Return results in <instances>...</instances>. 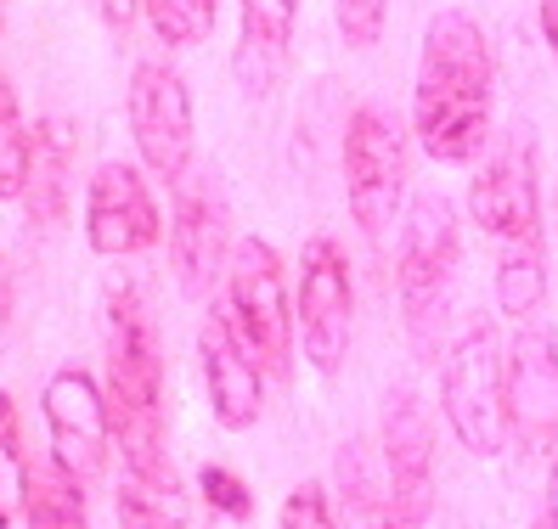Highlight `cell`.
Masks as SVG:
<instances>
[{
  "instance_id": "6da1fadb",
  "label": "cell",
  "mask_w": 558,
  "mask_h": 529,
  "mask_svg": "<svg viewBox=\"0 0 558 529\" xmlns=\"http://www.w3.org/2000/svg\"><path fill=\"white\" fill-rule=\"evenodd\" d=\"M497 108V57L469 12H435L423 28L417 85H412V136L435 163H474L490 142Z\"/></svg>"
},
{
  "instance_id": "7a4b0ae2",
  "label": "cell",
  "mask_w": 558,
  "mask_h": 529,
  "mask_svg": "<svg viewBox=\"0 0 558 529\" xmlns=\"http://www.w3.org/2000/svg\"><path fill=\"white\" fill-rule=\"evenodd\" d=\"M469 214L497 248V310L508 321H536L547 305V231H542V186L536 147L513 136L480 163L469 181Z\"/></svg>"
},
{
  "instance_id": "3957f363",
  "label": "cell",
  "mask_w": 558,
  "mask_h": 529,
  "mask_svg": "<svg viewBox=\"0 0 558 529\" xmlns=\"http://www.w3.org/2000/svg\"><path fill=\"white\" fill-rule=\"evenodd\" d=\"M102 360H108V411H113V451L119 468L136 479L181 484L175 462L163 451V355L142 293L119 282L102 305Z\"/></svg>"
},
{
  "instance_id": "277c9868",
  "label": "cell",
  "mask_w": 558,
  "mask_h": 529,
  "mask_svg": "<svg viewBox=\"0 0 558 529\" xmlns=\"http://www.w3.org/2000/svg\"><path fill=\"white\" fill-rule=\"evenodd\" d=\"M457 264H463V220H457L451 197L417 192L396 231V299L407 316L412 349L429 360L446 333V316H451Z\"/></svg>"
},
{
  "instance_id": "5b68a950",
  "label": "cell",
  "mask_w": 558,
  "mask_h": 529,
  "mask_svg": "<svg viewBox=\"0 0 558 529\" xmlns=\"http://www.w3.org/2000/svg\"><path fill=\"white\" fill-rule=\"evenodd\" d=\"M440 417L480 462L508 445V344L497 321H469L440 355Z\"/></svg>"
},
{
  "instance_id": "8992f818",
  "label": "cell",
  "mask_w": 558,
  "mask_h": 529,
  "mask_svg": "<svg viewBox=\"0 0 558 529\" xmlns=\"http://www.w3.org/2000/svg\"><path fill=\"white\" fill-rule=\"evenodd\" d=\"M226 316L266 367V378H293V293H288V264L266 237H238L232 264H226Z\"/></svg>"
},
{
  "instance_id": "52a82bcc",
  "label": "cell",
  "mask_w": 558,
  "mask_h": 529,
  "mask_svg": "<svg viewBox=\"0 0 558 529\" xmlns=\"http://www.w3.org/2000/svg\"><path fill=\"white\" fill-rule=\"evenodd\" d=\"M407 136L396 113L384 108H355L344 124V204L350 220L367 231L373 243H384L389 231H401L407 214Z\"/></svg>"
},
{
  "instance_id": "ba28073f",
  "label": "cell",
  "mask_w": 558,
  "mask_h": 529,
  "mask_svg": "<svg viewBox=\"0 0 558 529\" xmlns=\"http://www.w3.org/2000/svg\"><path fill=\"white\" fill-rule=\"evenodd\" d=\"M124 119H130V142L142 152V170L153 181L175 186L192 175L198 119H192V90H186L175 62H163V57L136 62L130 90H124Z\"/></svg>"
},
{
  "instance_id": "9c48e42d",
  "label": "cell",
  "mask_w": 558,
  "mask_h": 529,
  "mask_svg": "<svg viewBox=\"0 0 558 529\" xmlns=\"http://www.w3.org/2000/svg\"><path fill=\"white\" fill-rule=\"evenodd\" d=\"M293 333L305 360L322 378H339L355 333V276L339 237H311L300 254V299H293Z\"/></svg>"
},
{
  "instance_id": "30bf717a",
  "label": "cell",
  "mask_w": 558,
  "mask_h": 529,
  "mask_svg": "<svg viewBox=\"0 0 558 529\" xmlns=\"http://www.w3.org/2000/svg\"><path fill=\"white\" fill-rule=\"evenodd\" d=\"M40 417H46V462L57 473L80 484H96L113 456V411L108 389L85 367H57L40 389Z\"/></svg>"
},
{
  "instance_id": "8fae6325",
  "label": "cell",
  "mask_w": 558,
  "mask_h": 529,
  "mask_svg": "<svg viewBox=\"0 0 558 529\" xmlns=\"http://www.w3.org/2000/svg\"><path fill=\"white\" fill-rule=\"evenodd\" d=\"M170 264L186 299H209V293L226 282V264H232V204L220 192L215 170H198L175 181V209H170Z\"/></svg>"
},
{
  "instance_id": "7c38bea8",
  "label": "cell",
  "mask_w": 558,
  "mask_h": 529,
  "mask_svg": "<svg viewBox=\"0 0 558 529\" xmlns=\"http://www.w3.org/2000/svg\"><path fill=\"white\" fill-rule=\"evenodd\" d=\"M163 214L147 175L124 158L96 163V175L85 186V248L96 259H136L163 243Z\"/></svg>"
},
{
  "instance_id": "4fadbf2b",
  "label": "cell",
  "mask_w": 558,
  "mask_h": 529,
  "mask_svg": "<svg viewBox=\"0 0 558 529\" xmlns=\"http://www.w3.org/2000/svg\"><path fill=\"white\" fill-rule=\"evenodd\" d=\"M508 440L524 456L558 445V333L536 316L508 339Z\"/></svg>"
},
{
  "instance_id": "5bb4252c",
  "label": "cell",
  "mask_w": 558,
  "mask_h": 529,
  "mask_svg": "<svg viewBox=\"0 0 558 529\" xmlns=\"http://www.w3.org/2000/svg\"><path fill=\"white\" fill-rule=\"evenodd\" d=\"M378 456H384V479H389V495H396L407 529H423L435 513V428L407 383L384 394Z\"/></svg>"
},
{
  "instance_id": "9a60e30c",
  "label": "cell",
  "mask_w": 558,
  "mask_h": 529,
  "mask_svg": "<svg viewBox=\"0 0 558 529\" xmlns=\"http://www.w3.org/2000/svg\"><path fill=\"white\" fill-rule=\"evenodd\" d=\"M198 372H204V394H209V417L226 434H248L259 411H266V367L243 344L232 316L215 305L198 321Z\"/></svg>"
},
{
  "instance_id": "2e32d148",
  "label": "cell",
  "mask_w": 558,
  "mask_h": 529,
  "mask_svg": "<svg viewBox=\"0 0 558 529\" xmlns=\"http://www.w3.org/2000/svg\"><path fill=\"white\" fill-rule=\"evenodd\" d=\"M293 23H300V0H243L232 74H238V90L248 96V102H266V96L282 85Z\"/></svg>"
},
{
  "instance_id": "e0dca14e",
  "label": "cell",
  "mask_w": 558,
  "mask_h": 529,
  "mask_svg": "<svg viewBox=\"0 0 558 529\" xmlns=\"http://www.w3.org/2000/svg\"><path fill=\"white\" fill-rule=\"evenodd\" d=\"M333 484H339V507H344L350 529H407V518H401V507H396V495H389L378 445H367V440L339 445Z\"/></svg>"
},
{
  "instance_id": "ac0fdd59",
  "label": "cell",
  "mask_w": 558,
  "mask_h": 529,
  "mask_svg": "<svg viewBox=\"0 0 558 529\" xmlns=\"http://www.w3.org/2000/svg\"><path fill=\"white\" fill-rule=\"evenodd\" d=\"M69 170H74V130L62 119L35 124V163H28L23 209L40 231H57L69 220Z\"/></svg>"
},
{
  "instance_id": "d6986e66",
  "label": "cell",
  "mask_w": 558,
  "mask_h": 529,
  "mask_svg": "<svg viewBox=\"0 0 558 529\" xmlns=\"http://www.w3.org/2000/svg\"><path fill=\"white\" fill-rule=\"evenodd\" d=\"M23 524L28 529H90L85 484L57 473L51 462H35L28 468V490H23Z\"/></svg>"
},
{
  "instance_id": "ffe728a7",
  "label": "cell",
  "mask_w": 558,
  "mask_h": 529,
  "mask_svg": "<svg viewBox=\"0 0 558 529\" xmlns=\"http://www.w3.org/2000/svg\"><path fill=\"white\" fill-rule=\"evenodd\" d=\"M113 518H119V529H186V495H181V484L119 473Z\"/></svg>"
},
{
  "instance_id": "44dd1931",
  "label": "cell",
  "mask_w": 558,
  "mask_h": 529,
  "mask_svg": "<svg viewBox=\"0 0 558 529\" xmlns=\"http://www.w3.org/2000/svg\"><path fill=\"white\" fill-rule=\"evenodd\" d=\"M28 163H35V130L23 124L17 90L0 74V204H23Z\"/></svg>"
},
{
  "instance_id": "7402d4cb",
  "label": "cell",
  "mask_w": 558,
  "mask_h": 529,
  "mask_svg": "<svg viewBox=\"0 0 558 529\" xmlns=\"http://www.w3.org/2000/svg\"><path fill=\"white\" fill-rule=\"evenodd\" d=\"M28 468L23 456V428H17V401L0 389V529L12 518H23V490H28Z\"/></svg>"
},
{
  "instance_id": "603a6c76",
  "label": "cell",
  "mask_w": 558,
  "mask_h": 529,
  "mask_svg": "<svg viewBox=\"0 0 558 529\" xmlns=\"http://www.w3.org/2000/svg\"><path fill=\"white\" fill-rule=\"evenodd\" d=\"M142 12L163 46H198L215 28L220 0H142Z\"/></svg>"
},
{
  "instance_id": "cb8c5ba5",
  "label": "cell",
  "mask_w": 558,
  "mask_h": 529,
  "mask_svg": "<svg viewBox=\"0 0 558 529\" xmlns=\"http://www.w3.org/2000/svg\"><path fill=\"white\" fill-rule=\"evenodd\" d=\"M277 529H339V513H333V495H327L322 479H305L282 495V513H277Z\"/></svg>"
},
{
  "instance_id": "d4e9b609",
  "label": "cell",
  "mask_w": 558,
  "mask_h": 529,
  "mask_svg": "<svg viewBox=\"0 0 558 529\" xmlns=\"http://www.w3.org/2000/svg\"><path fill=\"white\" fill-rule=\"evenodd\" d=\"M198 490H204L209 513L232 518V524H248V518H254V490H248L232 468H220V462H209V468L198 473Z\"/></svg>"
},
{
  "instance_id": "484cf974",
  "label": "cell",
  "mask_w": 558,
  "mask_h": 529,
  "mask_svg": "<svg viewBox=\"0 0 558 529\" xmlns=\"http://www.w3.org/2000/svg\"><path fill=\"white\" fill-rule=\"evenodd\" d=\"M333 17H339V35L350 51H373L384 35L389 0H333Z\"/></svg>"
},
{
  "instance_id": "4316f807",
  "label": "cell",
  "mask_w": 558,
  "mask_h": 529,
  "mask_svg": "<svg viewBox=\"0 0 558 529\" xmlns=\"http://www.w3.org/2000/svg\"><path fill=\"white\" fill-rule=\"evenodd\" d=\"M12 305H17V282H12V259L0 248V333L12 327Z\"/></svg>"
},
{
  "instance_id": "83f0119b",
  "label": "cell",
  "mask_w": 558,
  "mask_h": 529,
  "mask_svg": "<svg viewBox=\"0 0 558 529\" xmlns=\"http://www.w3.org/2000/svg\"><path fill=\"white\" fill-rule=\"evenodd\" d=\"M96 12H102V23L113 28V35H124L130 17H136V0H96Z\"/></svg>"
},
{
  "instance_id": "f1b7e54d",
  "label": "cell",
  "mask_w": 558,
  "mask_h": 529,
  "mask_svg": "<svg viewBox=\"0 0 558 529\" xmlns=\"http://www.w3.org/2000/svg\"><path fill=\"white\" fill-rule=\"evenodd\" d=\"M542 524L558 529V445H553V456H547V507H542Z\"/></svg>"
},
{
  "instance_id": "f546056e",
  "label": "cell",
  "mask_w": 558,
  "mask_h": 529,
  "mask_svg": "<svg viewBox=\"0 0 558 529\" xmlns=\"http://www.w3.org/2000/svg\"><path fill=\"white\" fill-rule=\"evenodd\" d=\"M536 17H542V40H547V51L558 62V0H536Z\"/></svg>"
},
{
  "instance_id": "4dcf8cb0",
  "label": "cell",
  "mask_w": 558,
  "mask_h": 529,
  "mask_svg": "<svg viewBox=\"0 0 558 529\" xmlns=\"http://www.w3.org/2000/svg\"><path fill=\"white\" fill-rule=\"evenodd\" d=\"M0 23H7V0H0Z\"/></svg>"
},
{
  "instance_id": "1f68e13d",
  "label": "cell",
  "mask_w": 558,
  "mask_h": 529,
  "mask_svg": "<svg viewBox=\"0 0 558 529\" xmlns=\"http://www.w3.org/2000/svg\"><path fill=\"white\" fill-rule=\"evenodd\" d=\"M531 529H547V524H542V518H536V524H531Z\"/></svg>"
}]
</instances>
